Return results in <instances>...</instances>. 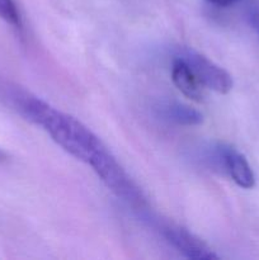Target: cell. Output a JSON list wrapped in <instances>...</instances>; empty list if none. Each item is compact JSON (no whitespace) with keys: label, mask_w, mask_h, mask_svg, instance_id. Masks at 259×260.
Listing matches in <instances>:
<instances>
[{"label":"cell","mask_w":259,"mask_h":260,"mask_svg":"<svg viewBox=\"0 0 259 260\" xmlns=\"http://www.w3.org/2000/svg\"><path fill=\"white\" fill-rule=\"evenodd\" d=\"M216 157L223 172L244 189H251L255 185V177L246 157L230 145H220L216 150Z\"/></svg>","instance_id":"cell-4"},{"label":"cell","mask_w":259,"mask_h":260,"mask_svg":"<svg viewBox=\"0 0 259 260\" xmlns=\"http://www.w3.org/2000/svg\"><path fill=\"white\" fill-rule=\"evenodd\" d=\"M250 22L251 24H253V27L259 32V9L255 10V12L250 15Z\"/></svg>","instance_id":"cell-9"},{"label":"cell","mask_w":259,"mask_h":260,"mask_svg":"<svg viewBox=\"0 0 259 260\" xmlns=\"http://www.w3.org/2000/svg\"><path fill=\"white\" fill-rule=\"evenodd\" d=\"M178 56L188 63L205 89H210L218 94H226L233 89L234 83L230 74L206 56L193 50H184Z\"/></svg>","instance_id":"cell-2"},{"label":"cell","mask_w":259,"mask_h":260,"mask_svg":"<svg viewBox=\"0 0 259 260\" xmlns=\"http://www.w3.org/2000/svg\"><path fill=\"white\" fill-rule=\"evenodd\" d=\"M161 113L169 121L182 126H196L202 123L203 114L187 104L170 102L161 107Z\"/></svg>","instance_id":"cell-6"},{"label":"cell","mask_w":259,"mask_h":260,"mask_svg":"<svg viewBox=\"0 0 259 260\" xmlns=\"http://www.w3.org/2000/svg\"><path fill=\"white\" fill-rule=\"evenodd\" d=\"M207 2L211 3V4L216 5V7L229 8V7H233V5L239 4V3L244 2V0H207Z\"/></svg>","instance_id":"cell-8"},{"label":"cell","mask_w":259,"mask_h":260,"mask_svg":"<svg viewBox=\"0 0 259 260\" xmlns=\"http://www.w3.org/2000/svg\"><path fill=\"white\" fill-rule=\"evenodd\" d=\"M163 235L168 243L177 249L180 254L188 259L211 260L218 259L220 256L211 248H208L201 239L193 235L185 229L175 225H167L163 228Z\"/></svg>","instance_id":"cell-3"},{"label":"cell","mask_w":259,"mask_h":260,"mask_svg":"<svg viewBox=\"0 0 259 260\" xmlns=\"http://www.w3.org/2000/svg\"><path fill=\"white\" fill-rule=\"evenodd\" d=\"M5 101L25 119L41 127L56 144L95 172L112 156L106 145L79 119L25 91L0 88Z\"/></svg>","instance_id":"cell-1"},{"label":"cell","mask_w":259,"mask_h":260,"mask_svg":"<svg viewBox=\"0 0 259 260\" xmlns=\"http://www.w3.org/2000/svg\"><path fill=\"white\" fill-rule=\"evenodd\" d=\"M172 80L174 85L177 86L178 90L185 95L187 98L192 99L195 102H201L203 99V88L197 80L196 75L188 63L183 60L179 56H175L174 60L172 62Z\"/></svg>","instance_id":"cell-5"},{"label":"cell","mask_w":259,"mask_h":260,"mask_svg":"<svg viewBox=\"0 0 259 260\" xmlns=\"http://www.w3.org/2000/svg\"><path fill=\"white\" fill-rule=\"evenodd\" d=\"M0 19L15 28H22V18L14 0H0Z\"/></svg>","instance_id":"cell-7"}]
</instances>
